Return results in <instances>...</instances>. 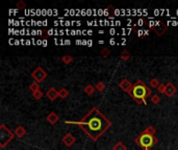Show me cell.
Here are the masks:
<instances>
[{"label":"cell","instance_id":"1","mask_svg":"<svg viewBox=\"0 0 178 150\" xmlns=\"http://www.w3.org/2000/svg\"><path fill=\"white\" fill-rule=\"evenodd\" d=\"M66 123L79 125L93 141H97L104 131L111 126V121L107 120L97 108H93L80 121H66Z\"/></svg>","mask_w":178,"mask_h":150},{"label":"cell","instance_id":"2","mask_svg":"<svg viewBox=\"0 0 178 150\" xmlns=\"http://www.w3.org/2000/svg\"><path fill=\"white\" fill-rule=\"evenodd\" d=\"M128 94L138 103L143 102L144 104H146L147 103L146 99L152 94V91L142 80H138L133 85V88H132V90Z\"/></svg>","mask_w":178,"mask_h":150},{"label":"cell","instance_id":"3","mask_svg":"<svg viewBox=\"0 0 178 150\" xmlns=\"http://www.w3.org/2000/svg\"><path fill=\"white\" fill-rule=\"evenodd\" d=\"M136 143L144 150H150V148L157 144V139L154 136L146 133H142L138 138L136 139Z\"/></svg>","mask_w":178,"mask_h":150},{"label":"cell","instance_id":"4","mask_svg":"<svg viewBox=\"0 0 178 150\" xmlns=\"http://www.w3.org/2000/svg\"><path fill=\"white\" fill-rule=\"evenodd\" d=\"M14 136H15V134H13L4 124H2V125L0 126V146H1L2 148L5 147L6 144H9V142L14 139Z\"/></svg>","mask_w":178,"mask_h":150},{"label":"cell","instance_id":"5","mask_svg":"<svg viewBox=\"0 0 178 150\" xmlns=\"http://www.w3.org/2000/svg\"><path fill=\"white\" fill-rule=\"evenodd\" d=\"M32 78H35L37 80V82H42L43 80H45L47 78V73L46 71L43 69L42 67H38L34 72L31 73Z\"/></svg>","mask_w":178,"mask_h":150},{"label":"cell","instance_id":"6","mask_svg":"<svg viewBox=\"0 0 178 150\" xmlns=\"http://www.w3.org/2000/svg\"><path fill=\"white\" fill-rule=\"evenodd\" d=\"M151 29L153 30V31L157 35H159V37H161V35H162L165 34V32L167 31L168 26L162 21H158V22H156V23H155V25H154L153 27H152Z\"/></svg>","mask_w":178,"mask_h":150},{"label":"cell","instance_id":"7","mask_svg":"<svg viewBox=\"0 0 178 150\" xmlns=\"http://www.w3.org/2000/svg\"><path fill=\"white\" fill-rule=\"evenodd\" d=\"M119 87H120L122 90L124 91V92L129 93L132 90V88H133V85H132V83L128 79H127V78H124V79L122 80L120 83H119Z\"/></svg>","mask_w":178,"mask_h":150},{"label":"cell","instance_id":"8","mask_svg":"<svg viewBox=\"0 0 178 150\" xmlns=\"http://www.w3.org/2000/svg\"><path fill=\"white\" fill-rule=\"evenodd\" d=\"M62 141L64 142V144H65L67 147H71L76 142V139L74 138V137H73L72 134H67L62 139Z\"/></svg>","mask_w":178,"mask_h":150},{"label":"cell","instance_id":"9","mask_svg":"<svg viewBox=\"0 0 178 150\" xmlns=\"http://www.w3.org/2000/svg\"><path fill=\"white\" fill-rule=\"evenodd\" d=\"M176 92H177V88L175 87L172 82H168L166 85V91H165V94H166L168 97H172Z\"/></svg>","mask_w":178,"mask_h":150},{"label":"cell","instance_id":"10","mask_svg":"<svg viewBox=\"0 0 178 150\" xmlns=\"http://www.w3.org/2000/svg\"><path fill=\"white\" fill-rule=\"evenodd\" d=\"M46 96H47V98L50 99L51 101H54L55 99L58 97V91L55 90L54 88H50L46 92Z\"/></svg>","mask_w":178,"mask_h":150},{"label":"cell","instance_id":"11","mask_svg":"<svg viewBox=\"0 0 178 150\" xmlns=\"http://www.w3.org/2000/svg\"><path fill=\"white\" fill-rule=\"evenodd\" d=\"M14 134H15V136L18 137V138H23L25 134H26V129H25L24 126L20 125V126H18L16 129H15Z\"/></svg>","mask_w":178,"mask_h":150},{"label":"cell","instance_id":"12","mask_svg":"<svg viewBox=\"0 0 178 150\" xmlns=\"http://www.w3.org/2000/svg\"><path fill=\"white\" fill-rule=\"evenodd\" d=\"M58 120H60V117H58L54 112H51V113L47 116V121L49 122L50 124H55Z\"/></svg>","mask_w":178,"mask_h":150},{"label":"cell","instance_id":"13","mask_svg":"<svg viewBox=\"0 0 178 150\" xmlns=\"http://www.w3.org/2000/svg\"><path fill=\"white\" fill-rule=\"evenodd\" d=\"M95 90H96V88L92 85H88L85 87V92L86 95H89V96H92L94 92H95Z\"/></svg>","mask_w":178,"mask_h":150},{"label":"cell","instance_id":"14","mask_svg":"<svg viewBox=\"0 0 178 150\" xmlns=\"http://www.w3.org/2000/svg\"><path fill=\"white\" fill-rule=\"evenodd\" d=\"M68 96H69V91H68L67 89L62 88L60 91H58V97H60V98L65 99V98H67Z\"/></svg>","mask_w":178,"mask_h":150},{"label":"cell","instance_id":"15","mask_svg":"<svg viewBox=\"0 0 178 150\" xmlns=\"http://www.w3.org/2000/svg\"><path fill=\"white\" fill-rule=\"evenodd\" d=\"M120 57L122 58V60H124V62H127V60H128L129 58L131 57V54H130V52H129L128 50H123Z\"/></svg>","mask_w":178,"mask_h":150},{"label":"cell","instance_id":"16","mask_svg":"<svg viewBox=\"0 0 178 150\" xmlns=\"http://www.w3.org/2000/svg\"><path fill=\"white\" fill-rule=\"evenodd\" d=\"M29 90L31 91L32 93H35V92H38V91H40V86H39V83L35 82V81H34V82H31V83H30V86H29Z\"/></svg>","mask_w":178,"mask_h":150},{"label":"cell","instance_id":"17","mask_svg":"<svg viewBox=\"0 0 178 150\" xmlns=\"http://www.w3.org/2000/svg\"><path fill=\"white\" fill-rule=\"evenodd\" d=\"M62 60L64 64H66V65H69L73 62V57H71V55H64L62 57Z\"/></svg>","mask_w":178,"mask_h":150},{"label":"cell","instance_id":"18","mask_svg":"<svg viewBox=\"0 0 178 150\" xmlns=\"http://www.w3.org/2000/svg\"><path fill=\"white\" fill-rule=\"evenodd\" d=\"M144 133H146V134H152V136H154L155 133H156V130H155V128H154L153 126L149 125L148 127H146V128H145Z\"/></svg>","mask_w":178,"mask_h":150},{"label":"cell","instance_id":"19","mask_svg":"<svg viewBox=\"0 0 178 150\" xmlns=\"http://www.w3.org/2000/svg\"><path fill=\"white\" fill-rule=\"evenodd\" d=\"M114 150H127V148L122 142H118V143L114 146Z\"/></svg>","mask_w":178,"mask_h":150},{"label":"cell","instance_id":"20","mask_svg":"<svg viewBox=\"0 0 178 150\" xmlns=\"http://www.w3.org/2000/svg\"><path fill=\"white\" fill-rule=\"evenodd\" d=\"M150 86H151V88H153V89H157L159 87L158 79H156V78H152V79L150 80Z\"/></svg>","mask_w":178,"mask_h":150},{"label":"cell","instance_id":"21","mask_svg":"<svg viewBox=\"0 0 178 150\" xmlns=\"http://www.w3.org/2000/svg\"><path fill=\"white\" fill-rule=\"evenodd\" d=\"M151 102L154 103V104H158L159 102H161V97H159L158 95H152L151 96Z\"/></svg>","mask_w":178,"mask_h":150},{"label":"cell","instance_id":"22","mask_svg":"<svg viewBox=\"0 0 178 150\" xmlns=\"http://www.w3.org/2000/svg\"><path fill=\"white\" fill-rule=\"evenodd\" d=\"M95 88H96V90H98L99 92H102V91H104V89H105V85H104L103 82H97L96 83V86H95Z\"/></svg>","mask_w":178,"mask_h":150},{"label":"cell","instance_id":"23","mask_svg":"<svg viewBox=\"0 0 178 150\" xmlns=\"http://www.w3.org/2000/svg\"><path fill=\"white\" fill-rule=\"evenodd\" d=\"M100 54H101V57H107L108 55L111 54V50H109L108 48H103V49L101 50Z\"/></svg>","mask_w":178,"mask_h":150},{"label":"cell","instance_id":"24","mask_svg":"<svg viewBox=\"0 0 178 150\" xmlns=\"http://www.w3.org/2000/svg\"><path fill=\"white\" fill-rule=\"evenodd\" d=\"M17 9H26V4H25V2H24V1H22V0H20V1L17 3Z\"/></svg>","mask_w":178,"mask_h":150},{"label":"cell","instance_id":"25","mask_svg":"<svg viewBox=\"0 0 178 150\" xmlns=\"http://www.w3.org/2000/svg\"><path fill=\"white\" fill-rule=\"evenodd\" d=\"M32 95H34V97L35 99H38V100L43 97V93L41 92V91H38V92H35V93H32Z\"/></svg>","mask_w":178,"mask_h":150},{"label":"cell","instance_id":"26","mask_svg":"<svg viewBox=\"0 0 178 150\" xmlns=\"http://www.w3.org/2000/svg\"><path fill=\"white\" fill-rule=\"evenodd\" d=\"M157 90H158L159 93L165 94V91H166V85H159V87L157 88Z\"/></svg>","mask_w":178,"mask_h":150},{"label":"cell","instance_id":"27","mask_svg":"<svg viewBox=\"0 0 178 150\" xmlns=\"http://www.w3.org/2000/svg\"><path fill=\"white\" fill-rule=\"evenodd\" d=\"M138 24L140 25V26H143V25L145 24V20L144 19H140L138 21Z\"/></svg>","mask_w":178,"mask_h":150},{"label":"cell","instance_id":"28","mask_svg":"<svg viewBox=\"0 0 178 150\" xmlns=\"http://www.w3.org/2000/svg\"><path fill=\"white\" fill-rule=\"evenodd\" d=\"M138 35H139V37H144V35H145V30H139Z\"/></svg>","mask_w":178,"mask_h":150},{"label":"cell","instance_id":"29","mask_svg":"<svg viewBox=\"0 0 178 150\" xmlns=\"http://www.w3.org/2000/svg\"><path fill=\"white\" fill-rule=\"evenodd\" d=\"M109 44H111V45H115L116 44V40L115 39H111V41H109Z\"/></svg>","mask_w":178,"mask_h":150},{"label":"cell","instance_id":"30","mask_svg":"<svg viewBox=\"0 0 178 150\" xmlns=\"http://www.w3.org/2000/svg\"><path fill=\"white\" fill-rule=\"evenodd\" d=\"M88 46H93V41L92 40L88 41Z\"/></svg>","mask_w":178,"mask_h":150},{"label":"cell","instance_id":"31","mask_svg":"<svg viewBox=\"0 0 178 150\" xmlns=\"http://www.w3.org/2000/svg\"><path fill=\"white\" fill-rule=\"evenodd\" d=\"M65 42V45H70L71 44V41L70 40H66V41H64Z\"/></svg>","mask_w":178,"mask_h":150},{"label":"cell","instance_id":"32","mask_svg":"<svg viewBox=\"0 0 178 150\" xmlns=\"http://www.w3.org/2000/svg\"><path fill=\"white\" fill-rule=\"evenodd\" d=\"M43 46H44V47H46L47 46V41L46 40H43Z\"/></svg>","mask_w":178,"mask_h":150},{"label":"cell","instance_id":"33","mask_svg":"<svg viewBox=\"0 0 178 150\" xmlns=\"http://www.w3.org/2000/svg\"><path fill=\"white\" fill-rule=\"evenodd\" d=\"M76 44H77V45H80V44H82V41H80V40H77V41H76Z\"/></svg>","mask_w":178,"mask_h":150},{"label":"cell","instance_id":"34","mask_svg":"<svg viewBox=\"0 0 178 150\" xmlns=\"http://www.w3.org/2000/svg\"><path fill=\"white\" fill-rule=\"evenodd\" d=\"M88 35H93V31H92V30H88Z\"/></svg>","mask_w":178,"mask_h":150},{"label":"cell","instance_id":"35","mask_svg":"<svg viewBox=\"0 0 178 150\" xmlns=\"http://www.w3.org/2000/svg\"><path fill=\"white\" fill-rule=\"evenodd\" d=\"M26 45H30V41L29 40H26V43H25Z\"/></svg>","mask_w":178,"mask_h":150}]
</instances>
